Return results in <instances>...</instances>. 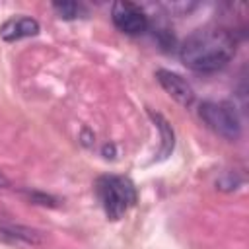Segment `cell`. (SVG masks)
<instances>
[{
	"label": "cell",
	"mask_w": 249,
	"mask_h": 249,
	"mask_svg": "<svg viewBox=\"0 0 249 249\" xmlns=\"http://www.w3.org/2000/svg\"><path fill=\"white\" fill-rule=\"evenodd\" d=\"M235 37L224 27H200L181 45V62L195 72L222 70L235 54Z\"/></svg>",
	"instance_id": "1"
},
{
	"label": "cell",
	"mask_w": 249,
	"mask_h": 249,
	"mask_svg": "<svg viewBox=\"0 0 249 249\" xmlns=\"http://www.w3.org/2000/svg\"><path fill=\"white\" fill-rule=\"evenodd\" d=\"M198 115L204 124L226 140H237L241 136V121L235 111L226 101H204L198 107Z\"/></svg>",
	"instance_id": "3"
},
{
	"label": "cell",
	"mask_w": 249,
	"mask_h": 249,
	"mask_svg": "<svg viewBox=\"0 0 249 249\" xmlns=\"http://www.w3.org/2000/svg\"><path fill=\"white\" fill-rule=\"evenodd\" d=\"M33 202H37V204H43V206H54V198L53 196H49V195H41V193H35V191H27L25 193Z\"/></svg>",
	"instance_id": "10"
},
{
	"label": "cell",
	"mask_w": 249,
	"mask_h": 249,
	"mask_svg": "<svg viewBox=\"0 0 249 249\" xmlns=\"http://www.w3.org/2000/svg\"><path fill=\"white\" fill-rule=\"evenodd\" d=\"M111 18H113L115 27L126 35H140L148 27L146 12L138 4L128 2V0L115 2L111 8Z\"/></svg>",
	"instance_id": "4"
},
{
	"label": "cell",
	"mask_w": 249,
	"mask_h": 249,
	"mask_svg": "<svg viewBox=\"0 0 249 249\" xmlns=\"http://www.w3.org/2000/svg\"><path fill=\"white\" fill-rule=\"evenodd\" d=\"M156 78H158L160 86H161L179 105H183V107H191V105H193V101H195V91H193L191 84H189L183 76H179V74H175V72H171V70L160 68V70L156 72Z\"/></svg>",
	"instance_id": "5"
},
{
	"label": "cell",
	"mask_w": 249,
	"mask_h": 249,
	"mask_svg": "<svg viewBox=\"0 0 249 249\" xmlns=\"http://www.w3.org/2000/svg\"><path fill=\"white\" fill-rule=\"evenodd\" d=\"M97 198L109 220H121L136 204V189L123 175H103L95 183Z\"/></svg>",
	"instance_id": "2"
},
{
	"label": "cell",
	"mask_w": 249,
	"mask_h": 249,
	"mask_svg": "<svg viewBox=\"0 0 249 249\" xmlns=\"http://www.w3.org/2000/svg\"><path fill=\"white\" fill-rule=\"evenodd\" d=\"M8 185H10V181H8V179H6V177L0 173V187H8Z\"/></svg>",
	"instance_id": "11"
},
{
	"label": "cell",
	"mask_w": 249,
	"mask_h": 249,
	"mask_svg": "<svg viewBox=\"0 0 249 249\" xmlns=\"http://www.w3.org/2000/svg\"><path fill=\"white\" fill-rule=\"evenodd\" d=\"M53 8H54V10L58 12V16L64 18V19H74V18H78V14H80V4H76V2H54Z\"/></svg>",
	"instance_id": "9"
},
{
	"label": "cell",
	"mask_w": 249,
	"mask_h": 249,
	"mask_svg": "<svg viewBox=\"0 0 249 249\" xmlns=\"http://www.w3.org/2000/svg\"><path fill=\"white\" fill-rule=\"evenodd\" d=\"M150 115H152L156 126L161 132V152H160V158H165L173 150V130H171V126L167 124V121L161 115H158V113H150Z\"/></svg>",
	"instance_id": "8"
},
{
	"label": "cell",
	"mask_w": 249,
	"mask_h": 249,
	"mask_svg": "<svg viewBox=\"0 0 249 249\" xmlns=\"http://www.w3.org/2000/svg\"><path fill=\"white\" fill-rule=\"evenodd\" d=\"M39 33V23L33 18H12L0 27V37L4 41H18L23 37H33Z\"/></svg>",
	"instance_id": "7"
},
{
	"label": "cell",
	"mask_w": 249,
	"mask_h": 249,
	"mask_svg": "<svg viewBox=\"0 0 249 249\" xmlns=\"http://www.w3.org/2000/svg\"><path fill=\"white\" fill-rule=\"evenodd\" d=\"M0 241L18 245V247H35L43 243V235L37 230L14 226V224H2L0 226Z\"/></svg>",
	"instance_id": "6"
}]
</instances>
